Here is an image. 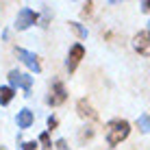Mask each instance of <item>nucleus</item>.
I'll return each mask as SVG.
<instances>
[{"label":"nucleus","mask_w":150,"mask_h":150,"mask_svg":"<svg viewBox=\"0 0 150 150\" xmlns=\"http://www.w3.org/2000/svg\"><path fill=\"white\" fill-rule=\"evenodd\" d=\"M128 135H131V124H128L126 120H122V117L111 120L109 124H107V144H109V146L122 144Z\"/></svg>","instance_id":"nucleus-1"},{"label":"nucleus","mask_w":150,"mask_h":150,"mask_svg":"<svg viewBox=\"0 0 150 150\" xmlns=\"http://www.w3.org/2000/svg\"><path fill=\"white\" fill-rule=\"evenodd\" d=\"M9 87H13V89H24V94L30 96V89H33V76L30 74H24V72L20 70H11L9 72Z\"/></svg>","instance_id":"nucleus-2"},{"label":"nucleus","mask_w":150,"mask_h":150,"mask_svg":"<svg viewBox=\"0 0 150 150\" xmlns=\"http://www.w3.org/2000/svg\"><path fill=\"white\" fill-rule=\"evenodd\" d=\"M39 22V13L37 11H33V9H28V7H24V9H20L18 11V18H15V30H26L30 26H35V24Z\"/></svg>","instance_id":"nucleus-3"},{"label":"nucleus","mask_w":150,"mask_h":150,"mask_svg":"<svg viewBox=\"0 0 150 150\" xmlns=\"http://www.w3.org/2000/svg\"><path fill=\"white\" fill-rule=\"evenodd\" d=\"M65 100H68V89H65L63 81L57 79L52 85H50V91H48V98H46V102H48L50 107H61Z\"/></svg>","instance_id":"nucleus-4"},{"label":"nucleus","mask_w":150,"mask_h":150,"mask_svg":"<svg viewBox=\"0 0 150 150\" xmlns=\"http://www.w3.org/2000/svg\"><path fill=\"white\" fill-rule=\"evenodd\" d=\"M15 57H18V59L22 61L30 72H35V74H39V72H41L39 57L35 54V52H30V50H26V48H15Z\"/></svg>","instance_id":"nucleus-5"},{"label":"nucleus","mask_w":150,"mask_h":150,"mask_svg":"<svg viewBox=\"0 0 150 150\" xmlns=\"http://www.w3.org/2000/svg\"><path fill=\"white\" fill-rule=\"evenodd\" d=\"M83 57H85V48H83V44H74L70 48V52H68V61H65V68H68L70 74H72V72H76L79 63L83 61Z\"/></svg>","instance_id":"nucleus-6"},{"label":"nucleus","mask_w":150,"mask_h":150,"mask_svg":"<svg viewBox=\"0 0 150 150\" xmlns=\"http://www.w3.org/2000/svg\"><path fill=\"white\" fill-rule=\"evenodd\" d=\"M133 48L142 57H150V30H139L133 37Z\"/></svg>","instance_id":"nucleus-7"},{"label":"nucleus","mask_w":150,"mask_h":150,"mask_svg":"<svg viewBox=\"0 0 150 150\" xmlns=\"http://www.w3.org/2000/svg\"><path fill=\"white\" fill-rule=\"evenodd\" d=\"M76 113H79V117L87 122H96L98 120V111L94 109V105H91L87 98H81L79 102H76Z\"/></svg>","instance_id":"nucleus-8"},{"label":"nucleus","mask_w":150,"mask_h":150,"mask_svg":"<svg viewBox=\"0 0 150 150\" xmlns=\"http://www.w3.org/2000/svg\"><path fill=\"white\" fill-rule=\"evenodd\" d=\"M15 122H18V128H20V131H26V128L33 126L35 115H33V111H30V109H22V111H18Z\"/></svg>","instance_id":"nucleus-9"},{"label":"nucleus","mask_w":150,"mask_h":150,"mask_svg":"<svg viewBox=\"0 0 150 150\" xmlns=\"http://www.w3.org/2000/svg\"><path fill=\"white\" fill-rule=\"evenodd\" d=\"M13 96H15V89H13V87H9V85H2V87H0V105H2V107H7L9 102L13 100Z\"/></svg>","instance_id":"nucleus-10"},{"label":"nucleus","mask_w":150,"mask_h":150,"mask_svg":"<svg viewBox=\"0 0 150 150\" xmlns=\"http://www.w3.org/2000/svg\"><path fill=\"white\" fill-rule=\"evenodd\" d=\"M137 128L142 133H150V115L148 113H142V115L137 117Z\"/></svg>","instance_id":"nucleus-11"},{"label":"nucleus","mask_w":150,"mask_h":150,"mask_svg":"<svg viewBox=\"0 0 150 150\" xmlns=\"http://www.w3.org/2000/svg\"><path fill=\"white\" fill-rule=\"evenodd\" d=\"M70 28H72V33H74L79 39H85V37H87V28L83 26V24H79V22H70Z\"/></svg>","instance_id":"nucleus-12"},{"label":"nucleus","mask_w":150,"mask_h":150,"mask_svg":"<svg viewBox=\"0 0 150 150\" xmlns=\"http://www.w3.org/2000/svg\"><path fill=\"white\" fill-rule=\"evenodd\" d=\"M37 144H41V148H44V150H52V142H50L48 133H41L39 139H37Z\"/></svg>","instance_id":"nucleus-13"},{"label":"nucleus","mask_w":150,"mask_h":150,"mask_svg":"<svg viewBox=\"0 0 150 150\" xmlns=\"http://www.w3.org/2000/svg\"><path fill=\"white\" fill-rule=\"evenodd\" d=\"M79 137H81V142H87V139H91V137H94V128H91V126H85V128H81Z\"/></svg>","instance_id":"nucleus-14"},{"label":"nucleus","mask_w":150,"mask_h":150,"mask_svg":"<svg viewBox=\"0 0 150 150\" xmlns=\"http://www.w3.org/2000/svg\"><path fill=\"white\" fill-rule=\"evenodd\" d=\"M46 124H48V131H54V128L59 126V117H57V115H50L48 120H46Z\"/></svg>","instance_id":"nucleus-15"},{"label":"nucleus","mask_w":150,"mask_h":150,"mask_svg":"<svg viewBox=\"0 0 150 150\" xmlns=\"http://www.w3.org/2000/svg\"><path fill=\"white\" fill-rule=\"evenodd\" d=\"M39 144L35 142V139H30V142H22V150H37Z\"/></svg>","instance_id":"nucleus-16"},{"label":"nucleus","mask_w":150,"mask_h":150,"mask_svg":"<svg viewBox=\"0 0 150 150\" xmlns=\"http://www.w3.org/2000/svg\"><path fill=\"white\" fill-rule=\"evenodd\" d=\"M39 22H41V26H48V22H50V9L48 7L44 9V18H39Z\"/></svg>","instance_id":"nucleus-17"},{"label":"nucleus","mask_w":150,"mask_h":150,"mask_svg":"<svg viewBox=\"0 0 150 150\" xmlns=\"http://www.w3.org/2000/svg\"><path fill=\"white\" fill-rule=\"evenodd\" d=\"M91 9H94V2H85L83 4V15H91Z\"/></svg>","instance_id":"nucleus-18"},{"label":"nucleus","mask_w":150,"mask_h":150,"mask_svg":"<svg viewBox=\"0 0 150 150\" xmlns=\"http://www.w3.org/2000/svg\"><path fill=\"white\" fill-rule=\"evenodd\" d=\"M54 146L59 148V150H68V148H70V146H68V142H65V139H57V144H54Z\"/></svg>","instance_id":"nucleus-19"},{"label":"nucleus","mask_w":150,"mask_h":150,"mask_svg":"<svg viewBox=\"0 0 150 150\" xmlns=\"http://www.w3.org/2000/svg\"><path fill=\"white\" fill-rule=\"evenodd\" d=\"M142 11H144V13H150V0L142 2Z\"/></svg>","instance_id":"nucleus-20"},{"label":"nucleus","mask_w":150,"mask_h":150,"mask_svg":"<svg viewBox=\"0 0 150 150\" xmlns=\"http://www.w3.org/2000/svg\"><path fill=\"white\" fill-rule=\"evenodd\" d=\"M0 150H7V148H2V146H0Z\"/></svg>","instance_id":"nucleus-21"},{"label":"nucleus","mask_w":150,"mask_h":150,"mask_svg":"<svg viewBox=\"0 0 150 150\" xmlns=\"http://www.w3.org/2000/svg\"><path fill=\"white\" fill-rule=\"evenodd\" d=\"M148 30H150V28H148Z\"/></svg>","instance_id":"nucleus-22"}]
</instances>
